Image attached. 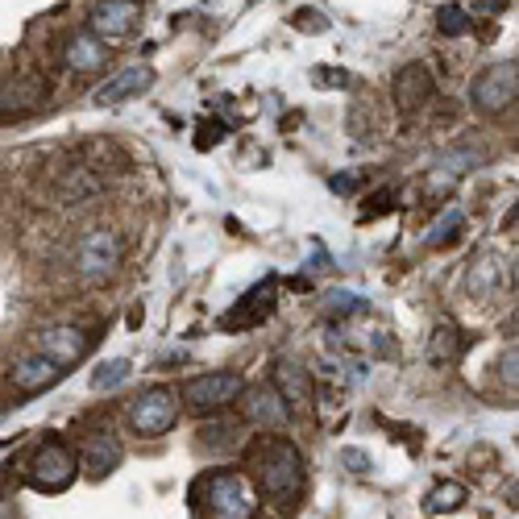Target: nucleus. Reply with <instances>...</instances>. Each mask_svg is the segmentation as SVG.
<instances>
[{"label":"nucleus","instance_id":"nucleus-12","mask_svg":"<svg viewBox=\"0 0 519 519\" xmlns=\"http://www.w3.org/2000/svg\"><path fill=\"white\" fill-rule=\"evenodd\" d=\"M436 92V79L424 63H407L399 75H395V104L403 108V113H416V108H424Z\"/></svg>","mask_w":519,"mask_h":519},{"label":"nucleus","instance_id":"nucleus-5","mask_svg":"<svg viewBox=\"0 0 519 519\" xmlns=\"http://www.w3.org/2000/svg\"><path fill=\"white\" fill-rule=\"evenodd\" d=\"M75 474H79V457L63 441H46L30 457V486L42 490V495H59V490H67L75 482Z\"/></svg>","mask_w":519,"mask_h":519},{"label":"nucleus","instance_id":"nucleus-3","mask_svg":"<svg viewBox=\"0 0 519 519\" xmlns=\"http://www.w3.org/2000/svg\"><path fill=\"white\" fill-rule=\"evenodd\" d=\"M121 266V233L117 229H88L84 241L75 245V275L79 283L100 287L117 275Z\"/></svg>","mask_w":519,"mask_h":519},{"label":"nucleus","instance_id":"nucleus-33","mask_svg":"<svg viewBox=\"0 0 519 519\" xmlns=\"http://www.w3.org/2000/svg\"><path fill=\"white\" fill-rule=\"evenodd\" d=\"M0 490H5V474H0Z\"/></svg>","mask_w":519,"mask_h":519},{"label":"nucleus","instance_id":"nucleus-13","mask_svg":"<svg viewBox=\"0 0 519 519\" xmlns=\"http://www.w3.org/2000/svg\"><path fill=\"white\" fill-rule=\"evenodd\" d=\"M270 295H275V283H258L250 295H245L241 299V304L221 320V329H229V333H237V329H254V324H262L270 312H275V299H270Z\"/></svg>","mask_w":519,"mask_h":519},{"label":"nucleus","instance_id":"nucleus-1","mask_svg":"<svg viewBox=\"0 0 519 519\" xmlns=\"http://www.w3.org/2000/svg\"><path fill=\"white\" fill-rule=\"evenodd\" d=\"M258 474H262V490L275 503H291L299 499V490H304V457L291 441H275L266 445L262 461H258Z\"/></svg>","mask_w":519,"mask_h":519},{"label":"nucleus","instance_id":"nucleus-17","mask_svg":"<svg viewBox=\"0 0 519 519\" xmlns=\"http://www.w3.org/2000/svg\"><path fill=\"white\" fill-rule=\"evenodd\" d=\"M121 466V445L113 441V432H92L88 436V445H84V474L92 482L108 478Z\"/></svg>","mask_w":519,"mask_h":519},{"label":"nucleus","instance_id":"nucleus-16","mask_svg":"<svg viewBox=\"0 0 519 519\" xmlns=\"http://www.w3.org/2000/svg\"><path fill=\"white\" fill-rule=\"evenodd\" d=\"M245 416L266 428H283V424H291V403L266 382V387H254L250 399H245Z\"/></svg>","mask_w":519,"mask_h":519},{"label":"nucleus","instance_id":"nucleus-23","mask_svg":"<svg viewBox=\"0 0 519 519\" xmlns=\"http://www.w3.org/2000/svg\"><path fill=\"white\" fill-rule=\"evenodd\" d=\"M436 30H441L445 38H466V34H474V17L461 5H445L441 13H436Z\"/></svg>","mask_w":519,"mask_h":519},{"label":"nucleus","instance_id":"nucleus-31","mask_svg":"<svg viewBox=\"0 0 519 519\" xmlns=\"http://www.w3.org/2000/svg\"><path fill=\"white\" fill-rule=\"evenodd\" d=\"M329 187H333V191H353V187H358V179H353V175H333Z\"/></svg>","mask_w":519,"mask_h":519},{"label":"nucleus","instance_id":"nucleus-14","mask_svg":"<svg viewBox=\"0 0 519 519\" xmlns=\"http://www.w3.org/2000/svg\"><path fill=\"white\" fill-rule=\"evenodd\" d=\"M150 84H154V67H146V63H129V67H121V71L96 92V104H121V100H133V96H142Z\"/></svg>","mask_w":519,"mask_h":519},{"label":"nucleus","instance_id":"nucleus-2","mask_svg":"<svg viewBox=\"0 0 519 519\" xmlns=\"http://www.w3.org/2000/svg\"><path fill=\"white\" fill-rule=\"evenodd\" d=\"M204 507L208 519H254L258 515V490L245 474H212L204 482Z\"/></svg>","mask_w":519,"mask_h":519},{"label":"nucleus","instance_id":"nucleus-6","mask_svg":"<svg viewBox=\"0 0 519 519\" xmlns=\"http://www.w3.org/2000/svg\"><path fill=\"white\" fill-rule=\"evenodd\" d=\"M241 395H245V378L233 370H212L183 382V403L191 412H221V407L237 403Z\"/></svg>","mask_w":519,"mask_h":519},{"label":"nucleus","instance_id":"nucleus-15","mask_svg":"<svg viewBox=\"0 0 519 519\" xmlns=\"http://www.w3.org/2000/svg\"><path fill=\"white\" fill-rule=\"evenodd\" d=\"M104 191V179L88 167V162H79V167H67L59 175V183H54V196H59V204H88L96 200Z\"/></svg>","mask_w":519,"mask_h":519},{"label":"nucleus","instance_id":"nucleus-30","mask_svg":"<svg viewBox=\"0 0 519 519\" xmlns=\"http://www.w3.org/2000/svg\"><path fill=\"white\" fill-rule=\"evenodd\" d=\"M295 25H299V30H316V34L329 30V21H324L320 13H312V9H299V13H295Z\"/></svg>","mask_w":519,"mask_h":519},{"label":"nucleus","instance_id":"nucleus-10","mask_svg":"<svg viewBox=\"0 0 519 519\" xmlns=\"http://www.w3.org/2000/svg\"><path fill=\"white\" fill-rule=\"evenodd\" d=\"M67 370L59 366V362H50L46 353L38 349V353H30V358H21L17 366H13V391L17 395H38V391H46V387H54Z\"/></svg>","mask_w":519,"mask_h":519},{"label":"nucleus","instance_id":"nucleus-8","mask_svg":"<svg viewBox=\"0 0 519 519\" xmlns=\"http://www.w3.org/2000/svg\"><path fill=\"white\" fill-rule=\"evenodd\" d=\"M138 21H142V0H100L88 25L104 42H121L138 30Z\"/></svg>","mask_w":519,"mask_h":519},{"label":"nucleus","instance_id":"nucleus-25","mask_svg":"<svg viewBox=\"0 0 519 519\" xmlns=\"http://www.w3.org/2000/svg\"><path fill=\"white\" fill-rule=\"evenodd\" d=\"M495 279H499V266L490 262V258H474V270H470V291L474 295H490V287H495Z\"/></svg>","mask_w":519,"mask_h":519},{"label":"nucleus","instance_id":"nucleus-21","mask_svg":"<svg viewBox=\"0 0 519 519\" xmlns=\"http://www.w3.org/2000/svg\"><path fill=\"white\" fill-rule=\"evenodd\" d=\"M320 312L329 316V320H349V316L366 312V299L353 295V291H329V295L320 299Z\"/></svg>","mask_w":519,"mask_h":519},{"label":"nucleus","instance_id":"nucleus-9","mask_svg":"<svg viewBox=\"0 0 519 519\" xmlns=\"http://www.w3.org/2000/svg\"><path fill=\"white\" fill-rule=\"evenodd\" d=\"M88 345H92V337H88L84 329H75V324H54V329H46V333L38 337V349L46 353L50 362H59L63 370H67L71 362L84 358Z\"/></svg>","mask_w":519,"mask_h":519},{"label":"nucleus","instance_id":"nucleus-18","mask_svg":"<svg viewBox=\"0 0 519 519\" xmlns=\"http://www.w3.org/2000/svg\"><path fill=\"white\" fill-rule=\"evenodd\" d=\"M270 387H275L287 403H308L312 395V378L304 366H295L287 358H275V366H270Z\"/></svg>","mask_w":519,"mask_h":519},{"label":"nucleus","instance_id":"nucleus-26","mask_svg":"<svg viewBox=\"0 0 519 519\" xmlns=\"http://www.w3.org/2000/svg\"><path fill=\"white\" fill-rule=\"evenodd\" d=\"M349 129L358 133V142H370L374 133H378V121H370V108H366V104H358V108L349 113Z\"/></svg>","mask_w":519,"mask_h":519},{"label":"nucleus","instance_id":"nucleus-20","mask_svg":"<svg viewBox=\"0 0 519 519\" xmlns=\"http://www.w3.org/2000/svg\"><path fill=\"white\" fill-rule=\"evenodd\" d=\"M461 345H466V341H461V329H457V324H436V329H432V341H428V353H432V362H457L461 358Z\"/></svg>","mask_w":519,"mask_h":519},{"label":"nucleus","instance_id":"nucleus-24","mask_svg":"<svg viewBox=\"0 0 519 519\" xmlns=\"http://www.w3.org/2000/svg\"><path fill=\"white\" fill-rule=\"evenodd\" d=\"M129 370H133V366H129L125 358H117V362H104V366H100V370L92 374V387H96V391H108V387H121V382L129 378Z\"/></svg>","mask_w":519,"mask_h":519},{"label":"nucleus","instance_id":"nucleus-7","mask_svg":"<svg viewBox=\"0 0 519 519\" xmlns=\"http://www.w3.org/2000/svg\"><path fill=\"white\" fill-rule=\"evenodd\" d=\"M470 100L478 113H503V108H511L515 104V63H495L482 75H474Z\"/></svg>","mask_w":519,"mask_h":519},{"label":"nucleus","instance_id":"nucleus-19","mask_svg":"<svg viewBox=\"0 0 519 519\" xmlns=\"http://www.w3.org/2000/svg\"><path fill=\"white\" fill-rule=\"evenodd\" d=\"M461 507H466V486H461V482H436L428 490V499H424L428 515H453Z\"/></svg>","mask_w":519,"mask_h":519},{"label":"nucleus","instance_id":"nucleus-32","mask_svg":"<svg viewBox=\"0 0 519 519\" xmlns=\"http://www.w3.org/2000/svg\"><path fill=\"white\" fill-rule=\"evenodd\" d=\"M316 84H345V75H333V71H320Z\"/></svg>","mask_w":519,"mask_h":519},{"label":"nucleus","instance_id":"nucleus-27","mask_svg":"<svg viewBox=\"0 0 519 519\" xmlns=\"http://www.w3.org/2000/svg\"><path fill=\"white\" fill-rule=\"evenodd\" d=\"M200 445H237V428L233 424H204Z\"/></svg>","mask_w":519,"mask_h":519},{"label":"nucleus","instance_id":"nucleus-22","mask_svg":"<svg viewBox=\"0 0 519 519\" xmlns=\"http://www.w3.org/2000/svg\"><path fill=\"white\" fill-rule=\"evenodd\" d=\"M461 225H466V212H461V208H449V212L441 216V221H436V225L428 229L424 245H428V250H441V245H449V241L461 233Z\"/></svg>","mask_w":519,"mask_h":519},{"label":"nucleus","instance_id":"nucleus-11","mask_svg":"<svg viewBox=\"0 0 519 519\" xmlns=\"http://www.w3.org/2000/svg\"><path fill=\"white\" fill-rule=\"evenodd\" d=\"M63 63H67L75 75H92V71H100V67L108 63V42H104L100 34H92V30H79V34H71L67 46H63Z\"/></svg>","mask_w":519,"mask_h":519},{"label":"nucleus","instance_id":"nucleus-28","mask_svg":"<svg viewBox=\"0 0 519 519\" xmlns=\"http://www.w3.org/2000/svg\"><path fill=\"white\" fill-rule=\"evenodd\" d=\"M341 466L349 474H370V453L366 449H341Z\"/></svg>","mask_w":519,"mask_h":519},{"label":"nucleus","instance_id":"nucleus-29","mask_svg":"<svg viewBox=\"0 0 519 519\" xmlns=\"http://www.w3.org/2000/svg\"><path fill=\"white\" fill-rule=\"evenodd\" d=\"M225 133H229V129H225L221 121H204V125H200V138H196V146H200V150H208V146H221V142H225Z\"/></svg>","mask_w":519,"mask_h":519},{"label":"nucleus","instance_id":"nucleus-4","mask_svg":"<svg viewBox=\"0 0 519 519\" xmlns=\"http://www.w3.org/2000/svg\"><path fill=\"white\" fill-rule=\"evenodd\" d=\"M125 420L142 441H158V436H167L175 428V420H179V395L171 387H150V391H142L129 403Z\"/></svg>","mask_w":519,"mask_h":519}]
</instances>
